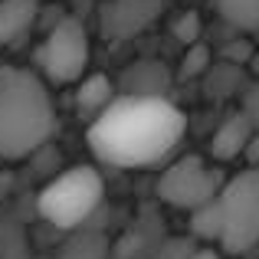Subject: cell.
Instances as JSON below:
<instances>
[{
	"label": "cell",
	"instance_id": "1",
	"mask_svg": "<svg viewBox=\"0 0 259 259\" xmlns=\"http://www.w3.org/2000/svg\"><path fill=\"white\" fill-rule=\"evenodd\" d=\"M187 132L184 112L164 95H118L95 121H89V148L95 158L121 171H148L164 164Z\"/></svg>",
	"mask_w": 259,
	"mask_h": 259
},
{
	"label": "cell",
	"instance_id": "2",
	"mask_svg": "<svg viewBox=\"0 0 259 259\" xmlns=\"http://www.w3.org/2000/svg\"><path fill=\"white\" fill-rule=\"evenodd\" d=\"M56 132L50 85L36 72L0 66V158H26Z\"/></svg>",
	"mask_w": 259,
	"mask_h": 259
},
{
	"label": "cell",
	"instance_id": "3",
	"mask_svg": "<svg viewBox=\"0 0 259 259\" xmlns=\"http://www.w3.org/2000/svg\"><path fill=\"white\" fill-rule=\"evenodd\" d=\"M105 197V184L102 174L92 164L66 167L63 174H56L36 197V210L46 223L59 230L82 227L89 217L95 213V207Z\"/></svg>",
	"mask_w": 259,
	"mask_h": 259
},
{
	"label": "cell",
	"instance_id": "4",
	"mask_svg": "<svg viewBox=\"0 0 259 259\" xmlns=\"http://www.w3.org/2000/svg\"><path fill=\"white\" fill-rule=\"evenodd\" d=\"M220 246L227 253H249L259 246V167L230 177L217 197Z\"/></svg>",
	"mask_w": 259,
	"mask_h": 259
},
{
	"label": "cell",
	"instance_id": "5",
	"mask_svg": "<svg viewBox=\"0 0 259 259\" xmlns=\"http://www.w3.org/2000/svg\"><path fill=\"white\" fill-rule=\"evenodd\" d=\"M39 72L46 82L53 85H79L89 76V33L82 26V20L76 17H63L46 39L39 43L36 53Z\"/></svg>",
	"mask_w": 259,
	"mask_h": 259
},
{
	"label": "cell",
	"instance_id": "6",
	"mask_svg": "<svg viewBox=\"0 0 259 259\" xmlns=\"http://www.w3.org/2000/svg\"><path fill=\"white\" fill-rule=\"evenodd\" d=\"M223 174L217 171L213 164L200 158V154H187V158L174 161V164L164 167L158 181V197L171 207H181V210H200L207 203H213L223 190Z\"/></svg>",
	"mask_w": 259,
	"mask_h": 259
},
{
	"label": "cell",
	"instance_id": "7",
	"mask_svg": "<svg viewBox=\"0 0 259 259\" xmlns=\"http://www.w3.org/2000/svg\"><path fill=\"white\" fill-rule=\"evenodd\" d=\"M164 13V0H108L102 7V30L112 39H132L145 33Z\"/></svg>",
	"mask_w": 259,
	"mask_h": 259
},
{
	"label": "cell",
	"instance_id": "8",
	"mask_svg": "<svg viewBox=\"0 0 259 259\" xmlns=\"http://www.w3.org/2000/svg\"><path fill=\"white\" fill-rule=\"evenodd\" d=\"M256 145V125L249 118V112H236L230 118L220 121V128L210 138V158L227 164V161H236L240 154L253 151Z\"/></svg>",
	"mask_w": 259,
	"mask_h": 259
},
{
	"label": "cell",
	"instance_id": "9",
	"mask_svg": "<svg viewBox=\"0 0 259 259\" xmlns=\"http://www.w3.org/2000/svg\"><path fill=\"white\" fill-rule=\"evenodd\" d=\"M39 0H0V46H13L33 30Z\"/></svg>",
	"mask_w": 259,
	"mask_h": 259
},
{
	"label": "cell",
	"instance_id": "10",
	"mask_svg": "<svg viewBox=\"0 0 259 259\" xmlns=\"http://www.w3.org/2000/svg\"><path fill=\"white\" fill-rule=\"evenodd\" d=\"M115 99H118V95H115V85L108 82V76H102V72H92V76H85L82 82L76 85V112L85 115L89 121L99 118Z\"/></svg>",
	"mask_w": 259,
	"mask_h": 259
},
{
	"label": "cell",
	"instance_id": "11",
	"mask_svg": "<svg viewBox=\"0 0 259 259\" xmlns=\"http://www.w3.org/2000/svg\"><path fill=\"white\" fill-rule=\"evenodd\" d=\"M217 10L240 33H259V0H217Z\"/></svg>",
	"mask_w": 259,
	"mask_h": 259
},
{
	"label": "cell",
	"instance_id": "12",
	"mask_svg": "<svg viewBox=\"0 0 259 259\" xmlns=\"http://www.w3.org/2000/svg\"><path fill=\"white\" fill-rule=\"evenodd\" d=\"M63 259H102V243H99V236H92V233L76 236V240L66 246Z\"/></svg>",
	"mask_w": 259,
	"mask_h": 259
},
{
	"label": "cell",
	"instance_id": "13",
	"mask_svg": "<svg viewBox=\"0 0 259 259\" xmlns=\"http://www.w3.org/2000/svg\"><path fill=\"white\" fill-rule=\"evenodd\" d=\"M210 63V56H207V50L203 46H190L187 50V56H184V66H181V76L184 79H190V76H197V72L203 69V66Z\"/></svg>",
	"mask_w": 259,
	"mask_h": 259
},
{
	"label": "cell",
	"instance_id": "14",
	"mask_svg": "<svg viewBox=\"0 0 259 259\" xmlns=\"http://www.w3.org/2000/svg\"><path fill=\"white\" fill-rule=\"evenodd\" d=\"M177 36H181V39H187V43H194V39H197V17H194V13H187V17H181V20H177Z\"/></svg>",
	"mask_w": 259,
	"mask_h": 259
},
{
	"label": "cell",
	"instance_id": "15",
	"mask_svg": "<svg viewBox=\"0 0 259 259\" xmlns=\"http://www.w3.org/2000/svg\"><path fill=\"white\" fill-rule=\"evenodd\" d=\"M187 259H220V256H217L213 249H197V253H190Z\"/></svg>",
	"mask_w": 259,
	"mask_h": 259
},
{
	"label": "cell",
	"instance_id": "16",
	"mask_svg": "<svg viewBox=\"0 0 259 259\" xmlns=\"http://www.w3.org/2000/svg\"><path fill=\"white\" fill-rule=\"evenodd\" d=\"M249 118H253V125H256V145H259V108H256V112H249ZM253 145V148H256Z\"/></svg>",
	"mask_w": 259,
	"mask_h": 259
}]
</instances>
